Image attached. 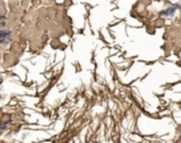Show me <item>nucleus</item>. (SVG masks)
I'll return each instance as SVG.
<instances>
[{
	"label": "nucleus",
	"instance_id": "f257e3e1",
	"mask_svg": "<svg viewBox=\"0 0 181 143\" xmlns=\"http://www.w3.org/2000/svg\"><path fill=\"white\" fill-rule=\"evenodd\" d=\"M174 12H175L174 8H170V9H167L166 11H164V12H162V13H160V15H170V16H172L173 14H174Z\"/></svg>",
	"mask_w": 181,
	"mask_h": 143
}]
</instances>
